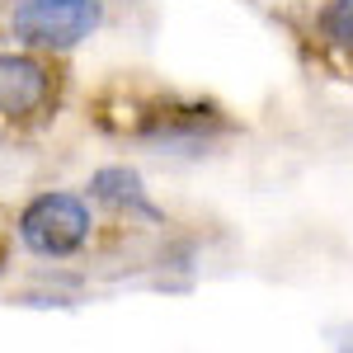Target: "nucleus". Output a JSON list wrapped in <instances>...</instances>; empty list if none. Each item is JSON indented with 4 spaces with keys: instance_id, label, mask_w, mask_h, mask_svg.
<instances>
[{
    "instance_id": "7ed1b4c3",
    "label": "nucleus",
    "mask_w": 353,
    "mask_h": 353,
    "mask_svg": "<svg viewBox=\"0 0 353 353\" xmlns=\"http://www.w3.org/2000/svg\"><path fill=\"white\" fill-rule=\"evenodd\" d=\"M76 104V57L0 38V146H38Z\"/></svg>"
},
{
    "instance_id": "39448f33",
    "label": "nucleus",
    "mask_w": 353,
    "mask_h": 353,
    "mask_svg": "<svg viewBox=\"0 0 353 353\" xmlns=\"http://www.w3.org/2000/svg\"><path fill=\"white\" fill-rule=\"evenodd\" d=\"M109 24V0H0V38L33 52L76 57Z\"/></svg>"
},
{
    "instance_id": "f257e3e1",
    "label": "nucleus",
    "mask_w": 353,
    "mask_h": 353,
    "mask_svg": "<svg viewBox=\"0 0 353 353\" xmlns=\"http://www.w3.org/2000/svg\"><path fill=\"white\" fill-rule=\"evenodd\" d=\"M85 128L118 151L203 161L245 137V118L212 90H189L151 71H109L85 94Z\"/></svg>"
},
{
    "instance_id": "f03ea898",
    "label": "nucleus",
    "mask_w": 353,
    "mask_h": 353,
    "mask_svg": "<svg viewBox=\"0 0 353 353\" xmlns=\"http://www.w3.org/2000/svg\"><path fill=\"white\" fill-rule=\"evenodd\" d=\"M10 236L38 264H113L141 254L161 231L109 217L85 189H38L10 212Z\"/></svg>"
},
{
    "instance_id": "0eeeda50",
    "label": "nucleus",
    "mask_w": 353,
    "mask_h": 353,
    "mask_svg": "<svg viewBox=\"0 0 353 353\" xmlns=\"http://www.w3.org/2000/svg\"><path fill=\"white\" fill-rule=\"evenodd\" d=\"M10 259H14V236H10V221L0 217V273L10 269Z\"/></svg>"
},
{
    "instance_id": "20e7f679",
    "label": "nucleus",
    "mask_w": 353,
    "mask_h": 353,
    "mask_svg": "<svg viewBox=\"0 0 353 353\" xmlns=\"http://www.w3.org/2000/svg\"><path fill=\"white\" fill-rule=\"evenodd\" d=\"M269 19L311 76L353 90V0H278Z\"/></svg>"
},
{
    "instance_id": "423d86ee",
    "label": "nucleus",
    "mask_w": 353,
    "mask_h": 353,
    "mask_svg": "<svg viewBox=\"0 0 353 353\" xmlns=\"http://www.w3.org/2000/svg\"><path fill=\"white\" fill-rule=\"evenodd\" d=\"M85 193L118 221H132V226H146V231H170V217H165V208L151 198V189L141 184V174L128 170V165H104V170H94L90 174V184Z\"/></svg>"
}]
</instances>
